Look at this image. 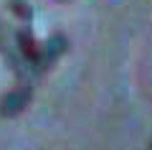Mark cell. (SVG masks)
Masks as SVG:
<instances>
[{
	"instance_id": "6da1fadb",
	"label": "cell",
	"mask_w": 152,
	"mask_h": 150,
	"mask_svg": "<svg viewBox=\"0 0 152 150\" xmlns=\"http://www.w3.org/2000/svg\"><path fill=\"white\" fill-rule=\"evenodd\" d=\"M28 102H31V89H28V86H18V89L8 92V94L3 97V102H0V115L15 117V115H20L23 109L28 107Z\"/></svg>"
},
{
	"instance_id": "7a4b0ae2",
	"label": "cell",
	"mask_w": 152,
	"mask_h": 150,
	"mask_svg": "<svg viewBox=\"0 0 152 150\" xmlns=\"http://www.w3.org/2000/svg\"><path fill=\"white\" fill-rule=\"evenodd\" d=\"M18 46H20L23 56H26L28 61H33V64H41V54H43V48L33 41L31 31H18Z\"/></svg>"
},
{
	"instance_id": "3957f363",
	"label": "cell",
	"mask_w": 152,
	"mask_h": 150,
	"mask_svg": "<svg viewBox=\"0 0 152 150\" xmlns=\"http://www.w3.org/2000/svg\"><path fill=\"white\" fill-rule=\"evenodd\" d=\"M64 51H66V38H64V36H53V38L48 41V46H43L41 64H43V66L53 64V59H56V56H61Z\"/></svg>"
},
{
	"instance_id": "277c9868",
	"label": "cell",
	"mask_w": 152,
	"mask_h": 150,
	"mask_svg": "<svg viewBox=\"0 0 152 150\" xmlns=\"http://www.w3.org/2000/svg\"><path fill=\"white\" fill-rule=\"evenodd\" d=\"M10 10L15 13V16H20L23 21H31V16H33L31 5H28L26 0H10Z\"/></svg>"
},
{
	"instance_id": "5b68a950",
	"label": "cell",
	"mask_w": 152,
	"mask_h": 150,
	"mask_svg": "<svg viewBox=\"0 0 152 150\" xmlns=\"http://www.w3.org/2000/svg\"><path fill=\"white\" fill-rule=\"evenodd\" d=\"M150 150H152V145H150Z\"/></svg>"
}]
</instances>
